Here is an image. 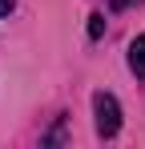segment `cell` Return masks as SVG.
I'll use <instances>...</instances> for the list:
<instances>
[{"instance_id":"6da1fadb","label":"cell","mask_w":145,"mask_h":149,"mask_svg":"<svg viewBox=\"0 0 145 149\" xmlns=\"http://www.w3.org/2000/svg\"><path fill=\"white\" fill-rule=\"evenodd\" d=\"M93 113H97V133L101 137H117L121 129V105L113 93H97L93 97Z\"/></svg>"},{"instance_id":"7a4b0ae2","label":"cell","mask_w":145,"mask_h":149,"mask_svg":"<svg viewBox=\"0 0 145 149\" xmlns=\"http://www.w3.org/2000/svg\"><path fill=\"white\" fill-rule=\"evenodd\" d=\"M129 69H133V77H137V81H145V32L129 45Z\"/></svg>"},{"instance_id":"3957f363","label":"cell","mask_w":145,"mask_h":149,"mask_svg":"<svg viewBox=\"0 0 145 149\" xmlns=\"http://www.w3.org/2000/svg\"><path fill=\"white\" fill-rule=\"evenodd\" d=\"M101 32H105V16H89V36H101Z\"/></svg>"},{"instance_id":"277c9868","label":"cell","mask_w":145,"mask_h":149,"mask_svg":"<svg viewBox=\"0 0 145 149\" xmlns=\"http://www.w3.org/2000/svg\"><path fill=\"white\" fill-rule=\"evenodd\" d=\"M133 4H145V0H113V8H133Z\"/></svg>"},{"instance_id":"5b68a950","label":"cell","mask_w":145,"mask_h":149,"mask_svg":"<svg viewBox=\"0 0 145 149\" xmlns=\"http://www.w3.org/2000/svg\"><path fill=\"white\" fill-rule=\"evenodd\" d=\"M12 4H16V0H0V16H8V12H12Z\"/></svg>"}]
</instances>
